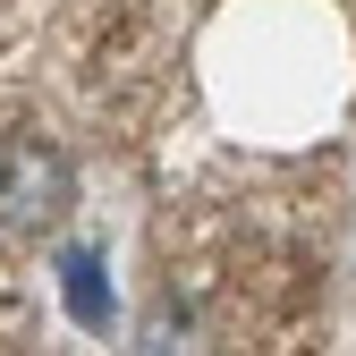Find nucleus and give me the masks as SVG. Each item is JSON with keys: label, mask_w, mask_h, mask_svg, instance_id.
Listing matches in <instances>:
<instances>
[{"label": "nucleus", "mask_w": 356, "mask_h": 356, "mask_svg": "<svg viewBox=\"0 0 356 356\" xmlns=\"http://www.w3.org/2000/svg\"><path fill=\"white\" fill-rule=\"evenodd\" d=\"M76 212V161L42 136H9L0 145V229L9 238H51Z\"/></svg>", "instance_id": "obj_1"}, {"label": "nucleus", "mask_w": 356, "mask_h": 356, "mask_svg": "<svg viewBox=\"0 0 356 356\" xmlns=\"http://www.w3.org/2000/svg\"><path fill=\"white\" fill-rule=\"evenodd\" d=\"M60 289H68V314L76 323H111V297H102V254H85V246H68L60 254Z\"/></svg>", "instance_id": "obj_2"}]
</instances>
